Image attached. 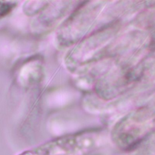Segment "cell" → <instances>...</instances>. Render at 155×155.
Returning <instances> with one entry per match:
<instances>
[{"instance_id":"6da1fadb","label":"cell","mask_w":155,"mask_h":155,"mask_svg":"<svg viewBox=\"0 0 155 155\" xmlns=\"http://www.w3.org/2000/svg\"><path fill=\"white\" fill-rule=\"evenodd\" d=\"M47 2L45 1H26L22 7L24 13L28 16L36 15L47 6L45 4Z\"/></svg>"},{"instance_id":"7a4b0ae2","label":"cell","mask_w":155,"mask_h":155,"mask_svg":"<svg viewBox=\"0 0 155 155\" xmlns=\"http://www.w3.org/2000/svg\"><path fill=\"white\" fill-rule=\"evenodd\" d=\"M16 4V1H0V19L10 13Z\"/></svg>"}]
</instances>
